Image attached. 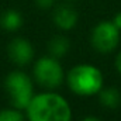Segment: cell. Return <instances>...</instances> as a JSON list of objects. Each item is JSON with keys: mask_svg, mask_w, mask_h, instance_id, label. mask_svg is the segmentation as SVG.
I'll return each mask as SVG.
<instances>
[{"mask_svg": "<svg viewBox=\"0 0 121 121\" xmlns=\"http://www.w3.org/2000/svg\"><path fill=\"white\" fill-rule=\"evenodd\" d=\"M7 54L9 58L18 66H26L28 65L34 58V48L31 42L26 38H14L7 47Z\"/></svg>", "mask_w": 121, "mask_h": 121, "instance_id": "obj_6", "label": "cell"}, {"mask_svg": "<svg viewBox=\"0 0 121 121\" xmlns=\"http://www.w3.org/2000/svg\"><path fill=\"white\" fill-rule=\"evenodd\" d=\"M35 3L39 9H49L54 6L55 0H35Z\"/></svg>", "mask_w": 121, "mask_h": 121, "instance_id": "obj_12", "label": "cell"}, {"mask_svg": "<svg viewBox=\"0 0 121 121\" xmlns=\"http://www.w3.org/2000/svg\"><path fill=\"white\" fill-rule=\"evenodd\" d=\"M116 68H117L118 73L121 75V51L117 54V56H116Z\"/></svg>", "mask_w": 121, "mask_h": 121, "instance_id": "obj_14", "label": "cell"}, {"mask_svg": "<svg viewBox=\"0 0 121 121\" xmlns=\"http://www.w3.org/2000/svg\"><path fill=\"white\" fill-rule=\"evenodd\" d=\"M23 24V16L17 10H6L0 16V26L6 31H17Z\"/></svg>", "mask_w": 121, "mask_h": 121, "instance_id": "obj_8", "label": "cell"}, {"mask_svg": "<svg viewBox=\"0 0 121 121\" xmlns=\"http://www.w3.org/2000/svg\"><path fill=\"white\" fill-rule=\"evenodd\" d=\"M111 21H113V23H114V26L121 31V11L116 13V16L113 17V20H111Z\"/></svg>", "mask_w": 121, "mask_h": 121, "instance_id": "obj_13", "label": "cell"}, {"mask_svg": "<svg viewBox=\"0 0 121 121\" xmlns=\"http://www.w3.org/2000/svg\"><path fill=\"white\" fill-rule=\"evenodd\" d=\"M69 89L78 96L89 97L99 94L103 89V73L99 68L89 63H80L73 66L66 76Z\"/></svg>", "mask_w": 121, "mask_h": 121, "instance_id": "obj_2", "label": "cell"}, {"mask_svg": "<svg viewBox=\"0 0 121 121\" xmlns=\"http://www.w3.org/2000/svg\"><path fill=\"white\" fill-rule=\"evenodd\" d=\"M100 103L107 108H117L121 104V93L114 87L101 89L99 93Z\"/></svg>", "mask_w": 121, "mask_h": 121, "instance_id": "obj_9", "label": "cell"}, {"mask_svg": "<svg viewBox=\"0 0 121 121\" xmlns=\"http://www.w3.org/2000/svg\"><path fill=\"white\" fill-rule=\"evenodd\" d=\"M4 89H6V93L9 94L11 106L20 110H26L27 106L30 104L31 99L34 97L32 80L27 73L21 70L10 72L6 76Z\"/></svg>", "mask_w": 121, "mask_h": 121, "instance_id": "obj_3", "label": "cell"}, {"mask_svg": "<svg viewBox=\"0 0 121 121\" xmlns=\"http://www.w3.org/2000/svg\"><path fill=\"white\" fill-rule=\"evenodd\" d=\"M0 121H26L20 108H4L0 110Z\"/></svg>", "mask_w": 121, "mask_h": 121, "instance_id": "obj_11", "label": "cell"}, {"mask_svg": "<svg viewBox=\"0 0 121 121\" xmlns=\"http://www.w3.org/2000/svg\"><path fill=\"white\" fill-rule=\"evenodd\" d=\"M78 11L69 4H59L54 10V23L60 30H72L78 23Z\"/></svg>", "mask_w": 121, "mask_h": 121, "instance_id": "obj_7", "label": "cell"}, {"mask_svg": "<svg viewBox=\"0 0 121 121\" xmlns=\"http://www.w3.org/2000/svg\"><path fill=\"white\" fill-rule=\"evenodd\" d=\"M82 121H100V120L96 118V117H93V116H87V117H85Z\"/></svg>", "mask_w": 121, "mask_h": 121, "instance_id": "obj_15", "label": "cell"}, {"mask_svg": "<svg viewBox=\"0 0 121 121\" xmlns=\"http://www.w3.org/2000/svg\"><path fill=\"white\" fill-rule=\"evenodd\" d=\"M26 113L28 121H72L68 100L54 91L34 94Z\"/></svg>", "mask_w": 121, "mask_h": 121, "instance_id": "obj_1", "label": "cell"}, {"mask_svg": "<svg viewBox=\"0 0 121 121\" xmlns=\"http://www.w3.org/2000/svg\"><path fill=\"white\" fill-rule=\"evenodd\" d=\"M48 49H49L51 56H54V58H60V56H63V55L69 51V41H68L65 37H62V35L54 37V38L49 41Z\"/></svg>", "mask_w": 121, "mask_h": 121, "instance_id": "obj_10", "label": "cell"}, {"mask_svg": "<svg viewBox=\"0 0 121 121\" xmlns=\"http://www.w3.org/2000/svg\"><path fill=\"white\" fill-rule=\"evenodd\" d=\"M121 31L114 26L113 21H101L91 31V45L101 54L114 51L120 42Z\"/></svg>", "mask_w": 121, "mask_h": 121, "instance_id": "obj_5", "label": "cell"}, {"mask_svg": "<svg viewBox=\"0 0 121 121\" xmlns=\"http://www.w3.org/2000/svg\"><path fill=\"white\" fill-rule=\"evenodd\" d=\"M34 79L37 83L47 89L59 87L65 79L63 68L58 62V58L44 56L35 62L34 65Z\"/></svg>", "mask_w": 121, "mask_h": 121, "instance_id": "obj_4", "label": "cell"}]
</instances>
